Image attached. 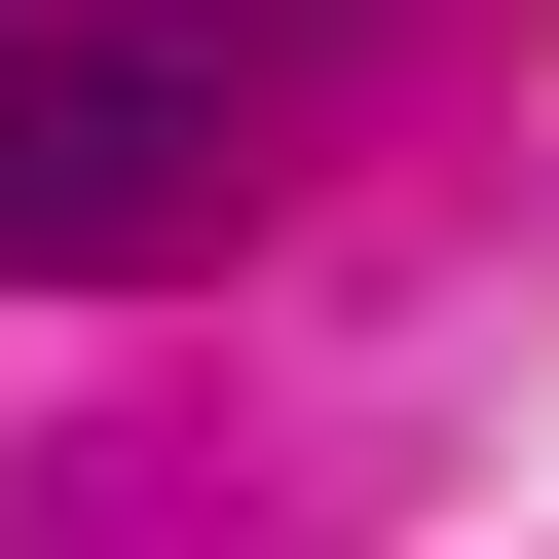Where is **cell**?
Instances as JSON below:
<instances>
[{"label":"cell","mask_w":559,"mask_h":559,"mask_svg":"<svg viewBox=\"0 0 559 559\" xmlns=\"http://www.w3.org/2000/svg\"><path fill=\"white\" fill-rule=\"evenodd\" d=\"M224 187V38H150V0H0V261H150Z\"/></svg>","instance_id":"obj_1"}]
</instances>
